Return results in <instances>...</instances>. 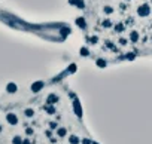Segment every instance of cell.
Returning <instances> with one entry per match:
<instances>
[{
    "mask_svg": "<svg viewBox=\"0 0 152 144\" xmlns=\"http://www.w3.org/2000/svg\"><path fill=\"white\" fill-rule=\"evenodd\" d=\"M27 134H28V135H32V134H33V129L28 128V129H27Z\"/></svg>",
    "mask_w": 152,
    "mask_h": 144,
    "instance_id": "cell-18",
    "label": "cell"
},
{
    "mask_svg": "<svg viewBox=\"0 0 152 144\" xmlns=\"http://www.w3.org/2000/svg\"><path fill=\"white\" fill-rule=\"evenodd\" d=\"M127 58H128V60H133V58H134V55H133V54H128V55H127Z\"/></svg>",
    "mask_w": 152,
    "mask_h": 144,
    "instance_id": "cell-17",
    "label": "cell"
},
{
    "mask_svg": "<svg viewBox=\"0 0 152 144\" xmlns=\"http://www.w3.org/2000/svg\"><path fill=\"white\" fill-rule=\"evenodd\" d=\"M69 70H70V73H75V71H76V65H70Z\"/></svg>",
    "mask_w": 152,
    "mask_h": 144,
    "instance_id": "cell-15",
    "label": "cell"
},
{
    "mask_svg": "<svg viewBox=\"0 0 152 144\" xmlns=\"http://www.w3.org/2000/svg\"><path fill=\"white\" fill-rule=\"evenodd\" d=\"M0 131H2V126H0Z\"/></svg>",
    "mask_w": 152,
    "mask_h": 144,
    "instance_id": "cell-22",
    "label": "cell"
},
{
    "mask_svg": "<svg viewBox=\"0 0 152 144\" xmlns=\"http://www.w3.org/2000/svg\"><path fill=\"white\" fill-rule=\"evenodd\" d=\"M93 144H99V143H93Z\"/></svg>",
    "mask_w": 152,
    "mask_h": 144,
    "instance_id": "cell-21",
    "label": "cell"
},
{
    "mask_svg": "<svg viewBox=\"0 0 152 144\" xmlns=\"http://www.w3.org/2000/svg\"><path fill=\"white\" fill-rule=\"evenodd\" d=\"M42 88H43V82H34L33 85H32V91L33 92H39Z\"/></svg>",
    "mask_w": 152,
    "mask_h": 144,
    "instance_id": "cell-2",
    "label": "cell"
},
{
    "mask_svg": "<svg viewBox=\"0 0 152 144\" xmlns=\"http://www.w3.org/2000/svg\"><path fill=\"white\" fill-rule=\"evenodd\" d=\"M34 114V112L32 110V109H28V110H25V116H28V117H32Z\"/></svg>",
    "mask_w": 152,
    "mask_h": 144,
    "instance_id": "cell-11",
    "label": "cell"
},
{
    "mask_svg": "<svg viewBox=\"0 0 152 144\" xmlns=\"http://www.w3.org/2000/svg\"><path fill=\"white\" fill-rule=\"evenodd\" d=\"M78 25H81V27L84 28V27H85V21H84V19H78Z\"/></svg>",
    "mask_w": 152,
    "mask_h": 144,
    "instance_id": "cell-13",
    "label": "cell"
},
{
    "mask_svg": "<svg viewBox=\"0 0 152 144\" xmlns=\"http://www.w3.org/2000/svg\"><path fill=\"white\" fill-rule=\"evenodd\" d=\"M57 134H58L60 137H64V135L67 134V131H66L64 128H60V129H57Z\"/></svg>",
    "mask_w": 152,
    "mask_h": 144,
    "instance_id": "cell-8",
    "label": "cell"
},
{
    "mask_svg": "<svg viewBox=\"0 0 152 144\" xmlns=\"http://www.w3.org/2000/svg\"><path fill=\"white\" fill-rule=\"evenodd\" d=\"M22 144H30V141L28 140H22Z\"/></svg>",
    "mask_w": 152,
    "mask_h": 144,
    "instance_id": "cell-20",
    "label": "cell"
},
{
    "mask_svg": "<svg viewBox=\"0 0 152 144\" xmlns=\"http://www.w3.org/2000/svg\"><path fill=\"white\" fill-rule=\"evenodd\" d=\"M81 54H82V55H86V54H88V51H86V49H82V51H81Z\"/></svg>",
    "mask_w": 152,
    "mask_h": 144,
    "instance_id": "cell-19",
    "label": "cell"
},
{
    "mask_svg": "<svg viewBox=\"0 0 152 144\" xmlns=\"http://www.w3.org/2000/svg\"><path fill=\"white\" fill-rule=\"evenodd\" d=\"M81 143H82V144H93V141H89L88 138H84V140H82Z\"/></svg>",
    "mask_w": 152,
    "mask_h": 144,
    "instance_id": "cell-14",
    "label": "cell"
},
{
    "mask_svg": "<svg viewBox=\"0 0 152 144\" xmlns=\"http://www.w3.org/2000/svg\"><path fill=\"white\" fill-rule=\"evenodd\" d=\"M73 109H75V113H76L78 117L82 116V109H81V103H79V100H75V101H73Z\"/></svg>",
    "mask_w": 152,
    "mask_h": 144,
    "instance_id": "cell-1",
    "label": "cell"
},
{
    "mask_svg": "<svg viewBox=\"0 0 152 144\" xmlns=\"http://www.w3.org/2000/svg\"><path fill=\"white\" fill-rule=\"evenodd\" d=\"M6 89H8V92H11V94H14V92H17V85H15V83H9Z\"/></svg>",
    "mask_w": 152,
    "mask_h": 144,
    "instance_id": "cell-6",
    "label": "cell"
},
{
    "mask_svg": "<svg viewBox=\"0 0 152 144\" xmlns=\"http://www.w3.org/2000/svg\"><path fill=\"white\" fill-rule=\"evenodd\" d=\"M6 119H8V122H9L11 125H17V123H18L17 116H15V114H12V113H9V114L6 116Z\"/></svg>",
    "mask_w": 152,
    "mask_h": 144,
    "instance_id": "cell-3",
    "label": "cell"
},
{
    "mask_svg": "<svg viewBox=\"0 0 152 144\" xmlns=\"http://www.w3.org/2000/svg\"><path fill=\"white\" fill-rule=\"evenodd\" d=\"M57 101H58V97L55 95V94H51L49 97H48V104H54V103H57Z\"/></svg>",
    "mask_w": 152,
    "mask_h": 144,
    "instance_id": "cell-4",
    "label": "cell"
},
{
    "mask_svg": "<svg viewBox=\"0 0 152 144\" xmlns=\"http://www.w3.org/2000/svg\"><path fill=\"white\" fill-rule=\"evenodd\" d=\"M69 141H70V144H79V143H81V140H79L78 137H75V135L69 137Z\"/></svg>",
    "mask_w": 152,
    "mask_h": 144,
    "instance_id": "cell-7",
    "label": "cell"
},
{
    "mask_svg": "<svg viewBox=\"0 0 152 144\" xmlns=\"http://www.w3.org/2000/svg\"><path fill=\"white\" fill-rule=\"evenodd\" d=\"M131 40H137V33H131Z\"/></svg>",
    "mask_w": 152,
    "mask_h": 144,
    "instance_id": "cell-16",
    "label": "cell"
},
{
    "mask_svg": "<svg viewBox=\"0 0 152 144\" xmlns=\"http://www.w3.org/2000/svg\"><path fill=\"white\" fill-rule=\"evenodd\" d=\"M14 144H22V138L21 137H15L14 138Z\"/></svg>",
    "mask_w": 152,
    "mask_h": 144,
    "instance_id": "cell-10",
    "label": "cell"
},
{
    "mask_svg": "<svg viewBox=\"0 0 152 144\" xmlns=\"http://www.w3.org/2000/svg\"><path fill=\"white\" fill-rule=\"evenodd\" d=\"M97 65H99V67H106V61H103V60H99V61H97Z\"/></svg>",
    "mask_w": 152,
    "mask_h": 144,
    "instance_id": "cell-12",
    "label": "cell"
},
{
    "mask_svg": "<svg viewBox=\"0 0 152 144\" xmlns=\"http://www.w3.org/2000/svg\"><path fill=\"white\" fill-rule=\"evenodd\" d=\"M148 12H149V8L145 5V6H142V8H139V14L140 15H148Z\"/></svg>",
    "mask_w": 152,
    "mask_h": 144,
    "instance_id": "cell-5",
    "label": "cell"
},
{
    "mask_svg": "<svg viewBox=\"0 0 152 144\" xmlns=\"http://www.w3.org/2000/svg\"><path fill=\"white\" fill-rule=\"evenodd\" d=\"M45 110H46L48 113H55V109H54L52 106H49V104H48V106H45Z\"/></svg>",
    "mask_w": 152,
    "mask_h": 144,
    "instance_id": "cell-9",
    "label": "cell"
}]
</instances>
